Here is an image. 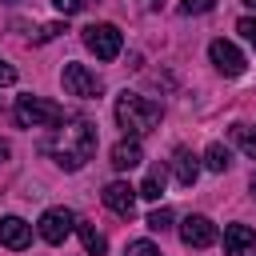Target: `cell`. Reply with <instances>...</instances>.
I'll use <instances>...</instances> for the list:
<instances>
[{"instance_id":"cell-1","label":"cell","mask_w":256,"mask_h":256,"mask_svg":"<svg viewBox=\"0 0 256 256\" xmlns=\"http://www.w3.org/2000/svg\"><path fill=\"white\" fill-rule=\"evenodd\" d=\"M116 120H120V128H124L132 140H140L144 132H152V128L164 120V108H160L156 100L140 96V92H120V100H116Z\"/></svg>"},{"instance_id":"cell-2","label":"cell","mask_w":256,"mask_h":256,"mask_svg":"<svg viewBox=\"0 0 256 256\" xmlns=\"http://www.w3.org/2000/svg\"><path fill=\"white\" fill-rule=\"evenodd\" d=\"M92 152H96V128H92V120H80V116L64 128V140L52 148V156L64 172L84 168V160H92Z\"/></svg>"},{"instance_id":"cell-3","label":"cell","mask_w":256,"mask_h":256,"mask_svg":"<svg viewBox=\"0 0 256 256\" xmlns=\"http://www.w3.org/2000/svg\"><path fill=\"white\" fill-rule=\"evenodd\" d=\"M16 120H20V128H56V124H64V108L44 96H20Z\"/></svg>"},{"instance_id":"cell-4","label":"cell","mask_w":256,"mask_h":256,"mask_svg":"<svg viewBox=\"0 0 256 256\" xmlns=\"http://www.w3.org/2000/svg\"><path fill=\"white\" fill-rule=\"evenodd\" d=\"M84 48L96 56V60H116L120 48H124V36L116 24H88L84 28Z\"/></svg>"},{"instance_id":"cell-5","label":"cell","mask_w":256,"mask_h":256,"mask_svg":"<svg viewBox=\"0 0 256 256\" xmlns=\"http://www.w3.org/2000/svg\"><path fill=\"white\" fill-rule=\"evenodd\" d=\"M60 80H64V92H68V96H80V100H96V96L104 92V80H100L96 72H88L84 64H64Z\"/></svg>"},{"instance_id":"cell-6","label":"cell","mask_w":256,"mask_h":256,"mask_svg":"<svg viewBox=\"0 0 256 256\" xmlns=\"http://www.w3.org/2000/svg\"><path fill=\"white\" fill-rule=\"evenodd\" d=\"M40 240H48V244H64L68 240V232L76 228V216L68 212V208H48L44 216H40Z\"/></svg>"},{"instance_id":"cell-7","label":"cell","mask_w":256,"mask_h":256,"mask_svg":"<svg viewBox=\"0 0 256 256\" xmlns=\"http://www.w3.org/2000/svg\"><path fill=\"white\" fill-rule=\"evenodd\" d=\"M216 224L208 220V216H200V212H192V216H184V224H180V240L188 244V248H212L216 244Z\"/></svg>"},{"instance_id":"cell-8","label":"cell","mask_w":256,"mask_h":256,"mask_svg":"<svg viewBox=\"0 0 256 256\" xmlns=\"http://www.w3.org/2000/svg\"><path fill=\"white\" fill-rule=\"evenodd\" d=\"M208 60L216 64L220 76H244V56H240V48L228 44V40H212V44H208Z\"/></svg>"},{"instance_id":"cell-9","label":"cell","mask_w":256,"mask_h":256,"mask_svg":"<svg viewBox=\"0 0 256 256\" xmlns=\"http://www.w3.org/2000/svg\"><path fill=\"white\" fill-rule=\"evenodd\" d=\"M104 204L116 212V216H132V208H136V188L132 184H124V180H112V184H104Z\"/></svg>"},{"instance_id":"cell-10","label":"cell","mask_w":256,"mask_h":256,"mask_svg":"<svg viewBox=\"0 0 256 256\" xmlns=\"http://www.w3.org/2000/svg\"><path fill=\"white\" fill-rule=\"evenodd\" d=\"M0 244L12 248V252L28 248V244H32V224H24L20 216H4V220H0Z\"/></svg>"},{"instance_id":"cell-11","label":"cell","mask_w":256,"mask_h":256,"mask_svg":"<svg viewBox=\"0 0 256 256\" xmlns=\"http://www.w3.org/2000/svg\"><path fill=\"white\" fill-rule=\"evenodd\" d=\"M256 244V232L248 224H228L224 228V256H248Z\"/></svg>"},{"instance_id":"cell-12","label":"cell","mask_w":256,"mask_h":256,"mask_svg":"<svg viewBox=\"0 0 256 256\" xmlns=\"http://www.w3.org/2000/svg\"><path fill=\"white\" fill-rule=\"evenodd\" d=\"M172 176H176L180 188H192L196 176H200V160H196L188 148H176V152H172Z\"/></svg>"},{"instance_id":"cell-13","label":"cell","mask_w":256,"mask_h":256,"mask_svg":"<svg viewBox=\"0 0 256 256\" xmlns=\"http://www.w3.org/2000/svg\"><path fill=\"white\" fill-rule=\"evenodd\" d=\"M144 160V148H140V140H120L116 148H112V168H120V172H128V168H136Z\"/></svg>"},{"instance_id":"cell-14","label":"cell","mask_w":256,"mask_h":256,"mask_svg":"<svg viewBox=\"0 0 256 256\" xmlns=\"http://www.w3.org/2000/svg\"><path fill=\"white\" fill-rule=\"evenodd\" d=\"M164 180H168L164 164H152V168H148V176H144V184L136 188V196H144V200H160V192H164Z\"/></svg>"},{"instance_id":"cell-15","label":"cell","mask_w":256,"mask_h":256,"mask_svg":"<svg viewBox=\"0 0 256 256\" xmlns=\"http://www.w3.org/2000/svg\"><path fill=\"white\" fill-rule=\"evenodd\" d=\"M76 232H80V240H84V252H88V256H104V252H108V240H104L92 224L76 220Z\"/></svg>"},{"instance_id":"cell-16","label":"cell","mask_w":256,"mask_h":256,"mask_svg":"<svg viewBox=\"0 0 256 256\" xmlns=\"http://www.w3.org/2000/svg\"><path fill=\"white\" fill-rule=\"evenodd\" d=\"M204 168H208V172H228V168H232V152H228L224 144H208V152H204Z\"/></svg>"},{"instance_id":"cell-17","label":"cell","mask_w":256,"mask_h":256,"mask_svg":"<svg viewBox=\"0 0 256 256\" xmlns=\"http://www.w3.org/2000/svg\"><path fill=\"white\" fill-rule=\"evenodd\" d=\"M232 140H236L248 156H256V124H232Z\"/></svg>"},{"instance_id":"cell-18","label":"cell","mask_w":256,"mask_h":256,"mask_svg":"<svg viewBox=\"0 0 256 256\" xmlns=\"http://www.w3.org/2000/svg\"><path fill=\"white\" fill-rule=\"evenodd\" d=\"M144 224H148L152 232H168V228H172V208H152Z\"/></svg>"},{"instance_id":"cell-19","label":"cell","mask_w":256,"mask_h":256,"mask_svg":"<svg viewBox=\"0 0 256 256\" xmlns=\"http://www.w3.org/2000/svg\"><path fill=\"white\" fill-rule=\"evenodd\" d=\"M124 256H164V252H160V248H156L152 240H132Z\"/></svg>"},{"instance_id":"cell-20","label":"cell","mask_w":256,"mask_h":256,"mask_svg":"<svg viewBox=\"0 0 256 256\" xmlns=\"http://www.w3.org/2000/svg\"><path fill=\"white\" fill-rule=\"evenodd\" d=\"M216 8V0H180V12L184 16H192V12H212Z\"/></svg>"},{"instance_id":"cell-21","label":"cell","mask_w":256,"mask_h":256,"mask_svg":"<svg viewBox=\"0 0 256 256\" xmlns=\"http://www.w3.org/2000/svg\"><path fill=\"white\" fill-rule=\"evenodd\" d=\"M236 32H240V36H244V40L256 48V16H244V20L236 24Z\"/></svg>"},{"instance_id":"cell-22","label":"cell","mask_w":256,"mask_h":256,"mask_svg":"<svg viewBox=\"0 0 256 256\" xmlns=\"http://www.w3.org/2000/svg\"><path fill=\"white\" fill-rule=\"evenodd\" d=\"M60 32H64V24H60V20H56V24H44V28L36 32V44H48V40H56Z\"/></svg>"},{"instance_id":"cell-23","label":"cell","mask_w":256,"mask_h":256,"mask_svg":"<svg viewBox=\"0 0 256 256\" xmlns=\"http://www.w3.org/2000/svg\"><path fill=\"white\" fill-rule=\"evenodd\" d=\"M8 84H16V68L0 56V88H8Z\"/></svg>"},{"instance_id":"cell-24","label":"cell","mask_w":256,"mask_h":256,"mask_svg":"<svg viewBox=\"0 0 256 256\" xmlns=\"http://www.w3.org/2000/svg\"><path fill=\"white\" fill-rule=\"evenodd\" d=\"M52 4H56V12H64V16H76L84 0H52Z\"/></svg>"},{"instance_id":"cell-25","label":"cell","mask_w":256,"mask_h":256,"mask_svg":"<svg viewBox=\"0 0 256 256\" xmlns=\"http://www.w3.org/2000/svg\"><path fill=\"white\" fill-rule=\"evenodd\" d=\"M140 8H144V12H156V8H160V0H140Z\"/></svg>"},{"instance_id":"cell-26","label":"cell","mask_w":256,"mask_h":256,"mask_svg":"<svg viewBox=\"0 0 256 256\" xmlns=\"http://www.w3.org/2000/svg\"><path fill=\"white\" fill-rule=\"evenodd\" d=\"M8 156H12V148H8V144H4V140H0V164H4V160H8Z\"/></svg>"},{"instance_id":"cell-27","label":"cell","mask_w":256,"mask_h":256,"mask_svg":"<svg viewBox=\"0 0 256 256\" xmlns=\"http://www.w3.org/2000/svg\"><path fill=\"white\" fill-rule=\"evenodd\" d=\"M248 188H252V196H256V172H252V180H248Z\"/></svg>"},{"instance_id":"cell-28","label":"cell","mask_w":256,"mask_h":256,"mask_svg":"<svg viewBox=\"0 0 256 256\" xmlns=\"http://www.w3.org/2000/svg\"><path fill=\"white\" fill-rule=\"evenodd\" d=\"M244 4H248V8H256V0H244Z\"/></svg>"},{"instance_id":"cell-29","label":"cell","mask_w":256,"mask_h":256,"mask_svg":"<svg viewBox=\"0 0 256 256\" xmlns=\"http://www.w3.org/2000/svg\"><path fill=\"white\" fill-rule=\"evenodd\" d=\"M0 4H16V0H0Z\"/></svg>"}]
</instances>
